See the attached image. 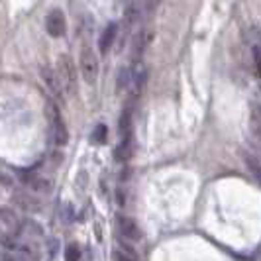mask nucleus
Instances as JSON below:
<instances>
[{"label":"nucleus","instance_id":"1","mask_svg":"<svg viewBox=\"0 0 261 261\" xmlns=\"http://www.w3.org/2000/svg\"><path fill=\"white\" fill-rule=\"evenodd\" d=\"M57 75L61 81V87L67 96H75L79 89V75H77V67L75 61L69 53H61L57 57Z\"/></svg>","mask_w":261,"mask_h":261},{"label":"nucleus","instance_id":"2","mask_svg":"<svg viewBox=\"0 0 261 261\" xmlns=\"http://www.w3.org/2000/svg\"><path fill=\"white\" fill-rule=\"evenodd\" d=\"M79 69H81V77L87 85L94 87L98 81V57L91 45H85L81 49V57H79Z\"/></svg>","mask_w":261,"mask_h":261},{"label":"nucleus","instance_id":"3","mask_svg":"<svg viewBox=\"0 0 261 261\" xmlns=\"http://www.w3.org/2000/svg\"><path fill=\"white\" fill-rule=\"evenodd\" d=\"M20 183L24 185L26 189H30L32 193H36V195L51 193V181L38 175V173H34V171H22L20 173Z\"/></svg>","mask_w":261,"mask_h":261},{"label":"nucleus","instance_id":"4","mask_svg":"<svg viewBox=\"0 0 261 261\" xmlns=\"http://www.w3.org/2000/svg\"><path fill=\"white\" fill-rule=\"evenodd\" d=\"M45 30H47V34H49L51 38H61V36H65L67 22H65L63 10L55 8V10H51V12L47 14V18H45Z\"/></svg>","mask_w":261,"mask_h":261},{"label":"nucleus","instance_id":"5","mask_svg":"<svg viewBox=\"0 0 261 261\" xmlns=\"http://www.w3.org/2000/svg\"><path fill=\"white\" fill-rule=\"evenodd\" d=\"M49 114H51V124H53V134H55V144L57 145H65L69 140V134H67V126L63 122V118L59 114V108L49 102Z\"/></svg>","mask_w":261,"mask_h":261},{"label":"nucleus","instance_id":"6","mask_svg":"<svg viewBox=\"0 0 261 261\" xmlns=\"http://www.w3.org/2000/svg\"><path fill=\"white\" fill-rule=\"evenodd\" d=\"M39 75L43 79V83H45V87L49 89L53 96H61L63 94V87H61V81H59V75H57V69H51L49 65H43L39 69Z\"/></svg>","mask_w":261,"mask_h":261},{"label":"nucleus","instance_id":"7","mask_svg":"<svg viewBox=\"0 0 261 261\" xmlns=\"http://www.w3.org/2000/svg\"><path fill=\"white\" fill-rule=\"evenodd\" d=\"M118 230H120V234L124 236L126 240H140L142 238V230H140V226H138V222L134 220V218H130V216H126V214H120L118 216Z\"/></svg>","mask_w":261,"mask_h":261},{"label":"nucleus","instance_id":"8","mask_svg":"<svg viewBox=\"0 0 261 261\" xmlns=\"http://www.w3.org/2000/svg\"><path fill=\"white\" fill-rule=\"evenodd\" d=\"M14 204L18 206V208H22L24 212H38L41 208V202H39V198H36L34 195H30V193H22V191H18V193H14Z\"/></svg>","mask_w":261,"mask_h":261},{"label":"nucleus","instance_id":"9","mask_svg":"<svg viewBox=\"0 0 261 261\" xmlns=\"http://www.w3.org/2000/svg\"><path fill=\"white\" fill-rule=\"evenodd\" d=\"M0 220H2V236H10V238H16V234L20 232V220L18 216L10 212L8 208L0 210Z\"/></svg>","mask_w":261,"mask_h":261},{"label":"nucleus","instance_id":"10","mask_svg":"<svg viewBox=\"0 0 261 261\" xmlns=\"http://www.w3.org/2000/svg\"><path fill=\"white\" fill-rule=\"evenodd\" d=\"M116 34H118V24L110 22V24L105 28L100 39H98V51L102 53V55H106V53L110 51V47H112V43H114V39H116Z\"/></svg>","mask_w":261,"mask_h":261},{"label":"nucleus","instance_id":"11","mask_svg":"<svg viewBox=\"0 0 261 261\" xmlns=\"http://www.w3.org/2000/svg\"><path fill=\"white\" fill-rule=\"evenodd\" d=\"M249 128L251 134L261 142V105L259 102H253L249 106Z\"/></svg>","mask_w":261,"mask_h":261},{"label":"nucleus","instance_id":"12","mask_svg":"<svg viewBox=\"0 0 261 261\" xmlns=\"http://www.w3.org/2000/svg\"><path fill=\"white\" fill-rule=\"evenodd\" d=\"M246 167H248V171L253 175V179L257 181V183L261 185V159L255 155H246Z\"/></svg>","mask_w":261,"mask_h":261},{"label":"nucleus","instance_id":"13","mask_svg":"<svg viewBox=\"0 0 261 261\" xmlns=\"http://www.w3.org/2000/svg\"><path fill=\"white\" fill-rule=\"evenodd\" d=\"M134 79H136V75L132 73L130 69H126V67H122L120 69V75H118V91L122 92L124 89H130L132 83H134Z\"/></svg>","mask_w":261,"mask_h":261},{"label":"nucleus","instance_id":"14","mask_svg":"<svg viewBox=\"0 0 261 261\" xmlns=\"http://www.w3.org/2000/svg\"><path fill=\"white\" fill-rule=\"evenodd\" d=\"M138 18H140V6H138L136 2H132L130 6L126 8V12H124V22H126L128 28H132L138 22Z\"/></svg>","mask_w":261,"mask_h":261},{"label":"nucleus","instance_id":"15","mask_svg":"<svg viewBox=\"0 0 261 261\" xmlns=\"http://www.w3.org/2000/svg\"><path fill=\"white\" fill-rule=\"evenodd\" d=\"M145 43H147V38H145V34H138V36H136V39H134V47H132L134 59H140V55H144Z\"/></svg>","mask_w":261,"mask_h":261},{"label":"nucleus","instance_id":"16","mask_svg":"<svg viewBox=\"0 0 261 261\" xmlns=\"http://www.w3.org/2000/svg\"><path fill=\"white\" fill-rule=\"evenodd\" d=\"M65 261H81V251L75 244H71V246H67L65 249Z\"/></svg>","mask_w":261,"mask_h":261},{"label":"nucleus","instance_id":"17","mask_svg":"<svg viewBox=\"0 0 261 261\" xmlns=\"http://www.w3.org/2000/svg\"><path fill=\"white\" fill-rule=\"evenodd\" d=\"M92 142H96V144H105L106 142V126H98L96 130H94V134H92Z\"/></svg>","mask_w":261,"mask_h":261},{"label":"nucleus","instance_id":"18","mask_svg":"<svg viewBox=\"0 0 261 261\" xmlns=\"http://www.w3.org/2000/svg\"><path fill=\"white\" fill-rule=\"evenodd\" d=\"M253 63H255V71H257V77L261 79V47H253Z\"/></svg>","mask_w":261,"mask_h":261},{"label":"nucleus","instance_id":"19","mask_svg":"<svg viewBox=\"0 0 261 261\" xmlns=\"http://www.w3.org/2000/svg\"><path fill=\"white\" fill-rule=\"evenodd\" d=\"M116 261H138L134 253H124V251H116Z\"/></svg>","mask_w":261,"mask_h":261},{"label":"nucleus","instance_id":"20","mask_svg":"<svg viewBox=\"0 0 261 261\" xmlns=\"http://www.w3.org/2000/svg\"><path fill=\"white\" fill-rule=\"evenodd\" d=\"M116 4L118 6H126V8H128L132 4V0H116Z\"/></svg>","mask_w":261,"mask_h":261}]
</instances>
